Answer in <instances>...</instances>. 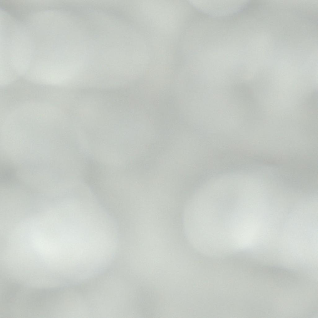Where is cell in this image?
<instances>
[{
    "mask_svg": "<svg viewBox=\"0 0 318 318\" xmlns=\"http://www.w3.org/2000/svg\"><path fill=\"white\" fill-rule=\"evenodd\" d=\"M198 10L215 18L228 17L241 12L246 7L248 0H190Z\"/></svg>",
    "mask_w": 318,
    "mask_h": 318,
    "instance_id": "7a4b0ae2",
    "label": "cell"
},
{
    "mask_svg": "<svg viewBox=\"0 0 318 318\" xmlns=\"http://www.w3.org/2000/svg\"><path fill=\"white\" fill-rule=\"evenodd\" d=\"M55 11H56V9H55ZM56 17H57V15H56Z\"/></svg>",
    "mask_w": 318,
    "mask_h": 318,
    "instance_id": "277c9868",
    "label": "cell"
},
{
    "mask_svg": "<svg viewBox=\"0 0 318 318\" xmlns=\"http://www.w3.org/2000/svg\"><path fill=\"white\" fill-rule=\"evenodd\" d=\"M1 171V179L3 183H9L14 179V170L10 166L3 165Z\"/></svg>",
    "mask_w": 318,
    "mask_h": 318,
    "instance_id": "3957f363",
    "label": "cell"
},
{
    "mask_svg": "<svg viewBox=\"0 0 318 318\" xmlns=\"http://www.w3.org/2000/svg\"><path fill=\"white\" fill-rule=\"evenodd\" d=\"M239 177L211 182L191 201V230L198 244L210 256L249 250L263 235L265 221L261 195L254 186Z\"/></svg>",
    "mask_w": 318,
    "mask_h": 318,
    "instance_id": "6da1fadb",
    "label": "cell"
},
{
    "mask_svg": "<svg viewBox=\"0 0 318 318\" xmlns=\"http://www.w3.org/2000/svg\"><path fill=\"white\" fill-rule=\"evenodd\" d=\"M50 234H51V233H50Z\"/></svg>",
    "mask_w": 318,
    "mask_h": 318,
    "instance_id": "5b68a950",
    "label": "cell"
}]
</instances>
